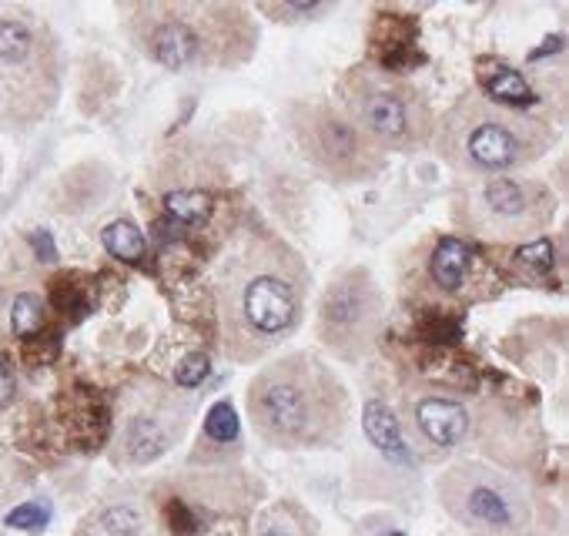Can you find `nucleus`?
I'll list each match as a JSON object with an SVG mask.
<instances>
[{
    "mask_svg": "<svg viewBox=\"0 0 569 536\" xmlns=\"http://www.w3.org/2000/svg\"><path fill=\"white\" fill-rule=\"evenodd\" d=\"M312 285L305 258L265 232H241L211 272L218 342L231 362H258L302 322Z\"/></svg>",
    "mask_w": 569,
    "mask_h": 536,
    "instance_id": "1",
    "label": "nucleus"
},
{
    "mask_svg": "<svg viewBox=\"0 0 569 536\" xmlns=\"http://www.w3.org/2000/svg\"><path fill=\"white\" fill-rule=\"evenodd\" d=\"M245 409L265 443L278 449H315L342 436L349 392L312 352H288L252 379Z\"/></svg>",
    "mask_w": 569,
    "mask_h": 536,
    "instance_id": "2",
    "label": "nucleus"
},
{
    "mask_svg": "<svg viewBox=\"0 0 569 536\" xmlns=\"http://www.w3.org/2000/svg\"><path fill=\"white\" fill-rule=\"evenodd\" d=\"M131 41L168 71L235 67L248 61L258 31L245 7L205 0H158L124 7Z\"/></svg>",
    "mask_w": 569,
    "mask_h": 536,
    "instance_id": "3",
    "label": "nucleus"
},
{
    "mask_svg": "<svg viewBox=\"0 0 569 536\" xmlns=\"http://www.w3.org/2000/svg\"><path fill=\"white\" fill-rule=\"evenodd\" d=\"M432 151L459 175L496 178L533 165L553 148V131L533 114L503 108L482 91H469L432 124Z\"/></svg>",
    "mask_w": 569,
    "mask_h": 536,
    "instance_id": "4",
    "label": "nucleus"
},
{
    "mask_svg": "<svg viewBox=\"0 0 569 536\" xmlns=\"http://www.w3.org/2000/svg\"><path fill=\"white\" fill-rule=\"evenodd\" d=\"M64 51L34 11L0 4V128H31L61 98Z\"/></svg>",
    "mask_w": 569,
    "mask_h": 536,
    "instance_id": "5",
    "label": "nucleus"
},
{
    "mask_svg": "<svg viewBox=\"0 0 569 536\" xmlns=\"http://www.w3.org/2000/svg\"><path fill=\"white\" fill-rule=\"evenodd\" d=\"M339 108L379 151H416L429 145L432 111L416 84L382 67L362 64L339 84Z\"/></svg>",
    "mask_w": 569,
    "mask_h": 536,
    "instance_id": "6",
    "label": "nucleus"
},
{
    "mask_svg": "<svg viewBox=\"0 0 569 536\" xmlns=\"http://www.w3.org/2000/svg\"><path fill=\"white\" fill-rule=\"evenodd\" d=\"M285 124L308 165L335 185H362L385 171V151L365 138L339 104L295 101L288 104Z\"/></svg>",
    "mask_w": 569,
    "mask_h": 536,
    "instance_id": "7",
    "label": "nucleus"
},
{
    "mask_svg": "<svg viewBox=\"0 0 569 536\" xmlns=\"http://www.w3.org/2000/svg\"><path fill=\"white\" fill-rule=\"evenodd\" d=\"M556 195L543 181L496 175L482 178L459 201V218L476 238L486 242L529 245L553 222Z\"/></svg>",
    "mask_w": 569,
    "mask_h": 536,
    "instance_id": "8",
    "label": "nucleus"
},
{
    "mask_svg": "<svg viewBox=\"0 0 569 536\" xmlns=\"http://www.w3.org/2000/svg\"><path fill=\"white\" fill-rule=\"evenodd\" d=\"M195 416V402L161 382H134L114 409V459L148 466L178 446Z\"/></svg>",
    "mask_w": 569,
    "mask_h": 536,
    "instance_id": "9",
    "label": "nucleus"
},
{
    "mask_svg": "<svg viewBox=\"0 0 569 536\" xmlns=\"http://www.w3.org/2000/svg\"><path fill=\"white\" fill-rule=\"evenodd\" d=\"M382 285L365 265H349L329 282L318 302V339L335 359L355 362L369 356L382 335Z\"/></svg>",
    "mask_w": 569,
    "mask_h": 536,
    "instance_id": "10",
    "label": "nucleus"
},
{
    "mask_svg": "<svg viewBox=\"0 0 569 536\" xmlns=\"http://www.w3.org/2000/svg\"><path fill=\"white\" fill-rule=\"evenodd\" d=\"M446 490L456 493L462 516L482 530H513L516 526V503L496 476L482 469H452L446 476Z\"/></svg>",
    "mask_w": 569,
    "mask_h": 536,
    "instance_id": "11",
    "label": "nucleus"
},
{
    "mask_svg": "<svg viewBox=\"0 0 569 536\" xmlns=\"http://www.w3.org/2000/svg\"><path fill=\"white\" fill-rule=\"evenodd\" d=\"M405 416L426 443L439 449L459 446L469 433V413L459 399L439 389H422L405 396Z\"/></svg>",
    "mask_w": 569,
    "mask_h": 536,
    "instance_id": "12",
    "label": "nucleus"
},
{
    "mask_svg": "<svg viewBox=\"0 0 569 536\" xmlns=\"http://www.w3.org/2000/svg\"><path fill=\"white\" fill-rule=\"evenodd\" d=\"M362 426H365L369 443L379 449L385 459H392V463H412V449H409V439H405L402 426H399V416H395L385 402H379V399L365 402Z\"/></svg>",
    "mask_w": 569,
    "mask_h": 536,
    "instance_id": "13",
    "label": "nucleus"
},
{
    "mask_svg": "<svg viewBox=\"0 0 569 536\" xmlns=\"http://www.w3.org/2000/svg\"><path fill=\"white\" fill-rule=\"evenodd\" d=\"M469 265H472L469 245L462 242V238H442L429 262L432 282H436L442 292H459L469 275Z\"/></svg>",
    "mask_w": 569,
    "mask_h": 536,
    "instance_id": "14",
    "label": "nucleus"
},
{
    "mask_svg": "<svg viewBox=\"0 0 569 536\" xmlns=\"http://www.w3.org/2000/svg\"><path fill=\"white\" fill-rule=\"evenodd\" d=\"M101 242L114 258H118V262L134 265L144 258V235H141L138 225L128 222V218H118V222H111L108 228H104Z\"/></svg>",
    "mask_w": 569,
    "mask_h": 536,
    "instance_id": "15",
    "label": "nucleus"
},
{
    "mask_svg": "<svg viewBox=\"0 0 569 536\" xmlns=\"http://www.w3.org/2000/svg\"><path fill=\"white\" fill-rule=\"evenodd\" d=\"M482 94H486L489 101L503 104V108H513V111H519V104H533L536 101L533 88H529L523 74H516V71L493 74V78L486 81V88H482Z\"/></svg>",
    "mask_w": 569,
    "mask_h": 536,
    "instance_id": "16",
    "label": "nucleus"
},
{
    "mask_svg": "<svg viewBox=\"0 0 569 536\" xmlns=\"http://www.w3.org/2000/svg\"><path fill=\"white\" fill-rule=\"evenodd\" d=\"M165 205H168V212L178 218V222L201 225L211 215V205H215V198H211L208 191H191L188 188V191H168Z\"/></svg>",
    "mask_w": 569,
    "mask_h": 536,
    "instance_id": "17",
    "label": "nucleus"
},
{
    "mask_svg": "<svg viewBox=\"0 0 569 536\" xmlns=\"http://www.w3.org/2000/svg\"><path fill=\"white\" fill-rule=\"evenodd\" d=\"M11 315H14L11 325H14L17 335H34L37 329H41V322H44V305H41L37 295H21V299L14 302Z\"/></svg>",
    "mask_w": 569,
    "mask_h": 536,
    "instance_id": "18",
    "label": "nucleus"
},
{
    "mask_svg": "<svg viewBox=\"0 0 569 536\" xmlns=\"http://www.w3.org/2000/svg\"><path fill=\"white\" fill-rule=\"evenodd\" d=\"M101 526L111 536H138L141 533V513L134 506H111L101 516Z\"/></svg>",
    "mask_w": 569,
    "mask_h": 536,
    "instance_id": "19",
    "label": "nucleus"
},
{
    "mask_svg": "<svg viewBox=\"0 0 569 536\" xmlns=\"http://www.w3.org/2000/svg\"><path fill=\"white\" fill-rule=\"evenodd\" d=\"M47 520H51V510H47V503H24V506H17V510L7 513V526H14V530H44Z\"/></svg>",
    "mask_w": 569,
    "mask_h": 536,
    "instance_id": "20",
    "label": "nucleus"
},
{
    "mask_svg": "<svg viewBox=\"0 0 569 536\" xmlns=\"http://www.w3.org/2000/svg\"><path fill=\"white\" fill-rule=\"evenodd\" d=\"M208 436L215 439H235L238 436V416L231 409V402H218L208 416Z\"/></svg>",
    "mask_w": 569,
    "mask_h": 536,
    "instance_id": "21",
    "label": "nucleus"
},
{
    "mask_svg": "<svg viewBox=\"0 0 569 536\" xmlns=\"http://www.w3.org/2000/svg\"><path fill=\"white\" fill-rule=\"evenodd\" d=\"M208 372H211L208 356H201V352H195V356H188V359L178 366L175 382H178L181 389H195V386H201V382L208 379Z\"/></svg>",
    "mask_w": 569,
    "mask_h": 536,
    "instance_id": "22",
    "label": "nucleus"
},
{
    "mask_svg": "<svg viewBox=\"0 0 569 536\" xmlns=\"http://www.w3.org/2000/svg\"><path fill=\"white\" fill-rule=\"evenodd\" d=\"M258 536H302V530H298L295 516H288L285 510H278V513H272V516H268V520L262 523Z\"/></svg>",
    "mask_w": 569,
    "mask_h": 536,
    "instance_id": "23",
    "label": "nucleus"
},
{
    "mask_svg": "<svg viewBox=\"0 0 569 536\" xmlns=\"http://www.w3.org/2000/svg\"><path fill=\"white\" fill-rule=\"evenodd\" d=\"M14 396H17V379H14V372L0 362V409L11 406Z\"/></svg>",
    "mask_w": 569,
    "mask_h": 536,
    "instance_id": "24",
    "label": "nucleus"
},
{
    "mask_svg": "<svg viewBox=\"0 0 569 536\" xmlns=\"http://www.w3.org/2000/svg\"><path fill=\"white\" fill-rule=\"evenodd\" d=\"M7 490H11V456L0 446V496H7Z\"/></svg>",
    "mask_w": 569,
    "mask_h": 536,
    "instance_id": "25",
    "label": "nucleus"
},
{
    "mask_svg": "<svg viewBox=\"0 0 569 536\" xmlns=\"http://www.w3.org/2000/svg\"><path fill=\"white\" fill-rule=\"evenodd\" d=\"M31 242H34V248H37V255H41V258H47V262H54V248H51V238H47L44 232H37V235L31 238Z\"/></svg>",
    "mask_w": 569,
    "mask_h": 536,
    "instance_id": "26",
    "label": "nucleus"
},
{
    "mask_svg": "<svg viewBox=\"0 0 569 536\" xmlns=\"http://www.w3.org/2000/svg\"><path fill=\"white\" fill-rule=\"evenodd\" d=\"M382 536H402L399 530H389V533H382Z\"/></svg>",
    "mask_w": 569,
    "mask_h": 536,
    "instance_id": "27",
    "label": "nucleus"
},
{
    "mask_svg": "<svg viewBox=\"0 0 569 536\" xmlns=\"http://www.w3.org/2000/svg\"><path fill=\"white\" fill-rule=\"evenodd\" d=\"M0 305H4V292H0Z\"/></svg>",
    "mask_w": 569,
    "mask_h": 536,
    "instance_id": "28",
    "label": "nucleus"
}]
</instances>
